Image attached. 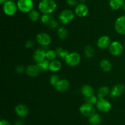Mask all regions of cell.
Instances as JSON below:
<instances>
[{"mask_svg":"<svg viewBox=\"0 0 125 125\" xmlns=\"http://www.w3.org/2000/svg\"><path fill=\"white\" fill-rule=\"evenodd\" d=\"M57 8V4L54 0H42L39 2L38 9L43 14H51Z\"/></svg>","mask_w":125,"mask_h":125,"instance_id":"cell-1","label":"cell"},{"mask_svg":"<svg viewBox=\"0 0 125 125\" xmlns=\"http://www.w3.org/2000/svg\"><path fill=\"white\" fill-rule=\"evenodd\" d=\"M17 6L20 12L24 13H29L34 9V2L33 0H18Z\"/></svg>","mask_w":125,"mask_h":125,"instance_id":"cell-2","label":"cell"},{"mask_svg":"<svg viewBox=\"0 0 125 125\" xmlns=\"http://www.w3.org/2000/svg\"><path fill=\"white\" fill-rule=\"evenodd\" d=\"M18 10L17 4L13 0H8L2 5V11L4 13L8 16H13Z\"/></svg>","mask_w":125,"mask_h":125,"instance_id":"cell-3","label":"cell"},{"mask_svg":"<svg viewBox=\"0 0 125 125\" xmlns=\"http://www.w3.org/2000/svg\"><path fill=\"white\" fill-rule=\"evenodd\" d=\"M74 12L68 9L63 10L59 15V20L63 25L68 24L73 20L74 18Z\"/></svg>","mask_w":125,"mask_h":125,"instance_id":"cell-4","label":"cell"},{"mask_svg":"<svg viewBox=\"0 0 125 125\" xmlns=\"http://www.w3.org/2000/svg\"><path fill=\"white\" fill-rule=\"evenodd\" d=\"M124 47L122 43L119 41H113L109 47V51L114 56H119L123 53Z\"/></svg>","mask_w":125,"mask_h":125,"instance_id":"cell-5","label":"cell"},{"mask_svg":"<svg viewBox=\"0 0 125 125\" xmlns=\"http://www.w3.org/2000/svg\"><path fill=\"white\" fill-rule=\"evenodd\" d=\"M80 61L81 56L77 52L70 53L65 59V62L66 64L72 67H74L79 64Z\"/></svg>","mask_w":125,"mask_h":125,"instance_id":"cell-6","label":"cell"},{"mask_svg":"<svg viewBox=\"0 0 125 125\" xmlns=\"http://www.w3.org/2000/svg\"><path fill=\"white\" fill-rule=\"evenodd\" d=\"M79 112L83 116L89 118L96 113L94 105L87 102L84 103L81 105L80 107H79Z\"/></svg>","mask_w":125,"mask_h":125,"instance_id":"cell-7","label":"cell"},{"mask_svg":"<svg viewBox=\"0 0 125 125\" xmlns=\"http://www.w3.org/2000/svg\"><path fill=\"white\" fill-rule=\"evenodd\" d=\"M96 105L98 110L103 113L108 112L112 108V104L108 100L106 99L105 98L98 99Z\"/></svg>","mask_w":125,"mask_h":125,"instance_id":"cell-8","label":"cell"},{"mask_svg":"<svg viewBox=\"0 0 125 125\" xmlns=\"http://www.w3.org/2000/svg\"><path fill=\"white\" fill-rule=\"evenodd\" d=\"M116 32L121 35H125V15L117 18L114 25Z\"/></svg>","mask_w":125,"mask_h":125,"instance_id":"cell-9","label":"cell"},{"mask_svg":"<svg viewBox=\"0 0 125 125\" xmlns=\"http://www.w3.org/2000/svg\"><path fill=\"white\" fill-rule=\"evenodd\" d=\"M36 40L42 47H46L51 44V38L48 33H40L37 35Z\"/></svg>","mask_w":125,"mask_h":125,"instance_id":"cell-10","label":"cell"},{"mask_svg":"<svg viewBox=\"0 0 125 125\" xmlns=\"http://www.w3.org/2000/svg\"><path fill=\"white\" fill-rule=\"evenodd\" d=\"M125 86L122 83H118L115 85L110 92V96L112 98H116L120 96L124 93Z\"/></svg>","mask_w":125,"mask_h":125,"instance_id":"cell-11","label":"cell"},{"mask_svg":"<svg viewBox=\"0 0 125 125\" xmlns=\"http://www.w3.org/2000/svg\"><path fill=\"white\" fill-rule=\"evenodd\" d=\"M89 13V8L84 3L78 4L74 9V13L78 17L83 18L87 15Z\"/></svg>","mask_w":125,"mask_h":125,"instance_id":"cell-12","label":"cell"},{"mask_svg":"<svg viewBox=\"0 0 125 125\" xmlns=\"http://www.w3.org/2000/svg\"><path fill=\"white\" fill-rule=\"evenodd\" d=\"M25 72L28 76L31 77H36L39 75L41 70L37 64H31L26 68Z\"/></svg>","mask_w":125,"mask_h":125,"instance_id":"cell-13","label":"cell"},{"mask_svg":"<svg viewBox=\"0 0 125 125\" xmlns=\"http://www.w3.org/2000/svg\"><path fill=\"white\" fill-rule=\"evenodd\" d=\"M111 44V38L108 36H103L100 37L97 41V46L100 49H103V50L109 47Z\"/></svg>","mask_w":125,"mask_h":125,"instance_id":"cell-14","label":"cell"},{"mask_svg":"<svg viewBox=\"0 0 125 125\" xmlns=\"http://www.w3.org/2000/svg\"><path fill=\"white\" fill-rule=\"evenodd\" d=\"M16 114L20 118H25L29 113V109L24 104H18L15 108Z\"/></svg>","mask_w":125,"mask_h":125,"instance_id":"cell-15","label":"cell"},{"mask_svg":"<svg viewBox=\"0 0 125 125\" xmlns=\"http://www.w3.org/2000/svg\"><path fill=\"white\" fill-rule=\"evenodd\" d=\"M54 87L58 91L64 92L69 88L70 83L66 79H60Z\"/></svg>","mask_w":125,"mask_h":125,"instance_id":"cell-16","label":"cell"},{"mask_svg":"<svg viewBox=\"0 0 125 125\" xmlns=\"http://www.w3.org/2000/svg\"><path fill=\"white\" fill-rule=\"evenodd\" d=\"M33 59L37 63L43 61L46 59V51L43 49H37L33 54Z\"/></svg>","mask_w":125,"mask_h":125,"instance_id":"cell-17","label":"cell"},{"mask_svg":"<svg viewBox=\"0 0 125 125\" xmlns=\"http://www.w3.org/2000/svg\"><path fill=\"white\" fill-rule=\"evenodd\" d=\"M125 6V0H109V6L112 10L117 11Z\"/></svg>","mask_w":125,"mask_h":125,"instance_id":"cell-18","label":"cell"},{"mask_svg":"<svg viewBox=\"0 0 125 125\" xmlns=\"http://www.w3.org/2000/svg\"><path fill=\"white\" fill-rule=\"evenodd\" d=\"M81 92L84 97H88L92 96L94 94V90L92 87L89 85H84L81 87Z\"/></svg>","mask_w":125,"mask_h":125,"instance_id":"cell-19","label":"cell"},{"mask_svg":"<svg viewBox=\"0 0 125 125\" xmlns=\"http://www.w3.org/2000/svg\"><path fill=\"white\" fill-rule=\"evenodd\" d=\"M102 117L100 114L95 113L89 117V123L90 125H99L102 122Z\"/></svg>","mask_w":125,"mask_h":125,"instance_id":"cell-20","label":"cell"},{"mask_svg":"<svg viewBox=\"0 0 125 125\" xmlns=\"http://www.w3.org/2000/svg\"><path fill=\"white\" fill-rule=\"evenodd\" d=\"M62 67V64L61 61L57 60H52L50 62V70L52 72H56L60 71Z\"/></svg>","mask_w":125,"mask_h":125,"instance_id":"cell-21","label":"cell"},{"mask_svg":"<svg viewBox=\"0 0 125 125\" xmlns=\"http://www.w3.org/2000/svg\"><path fill=\"white\" fill-rule=\"evenodd\" d=\"M110 92H111V91L109 90L107 87H106V86L101 87L98 91V99L105 98L108 94H110Z\"/></svg>","mask_w":125,"mask_h":125,"instance_id":"cell-22","label":"cell"},{"mask_svg":"<svg viewBox=\"0 0 125 125\" xmlns=\"http://www.w3.org/2000/svg\"><path fill=\"white\" fill-rule=\"evenodd\" d=\"M100 67L103 71L104 72H108L112 69V64L109 60H103L100 62Z\"/></svg>","mask_w":125,"mask_h":125,"instance_id":"cell-23","label":"cell"},{"mask_svg":"<svg viewBox=\"0 0 125 125\" xmlns=\"http://www.w3.org/2000/svg\"><path fill=\"white\" fill-rule=\"evenodd\" d=\"M57 36L61 40H65L68 36V31L64 26H61L57 29Z\"/></svg>","mask_w":125,"mask_h":125,"instance_id":"cell-24","label":"cell"},{"mask_svg":"<svg viewBox=\"0 0 125 125\" xmlns=\"http://www.w3.org/2000/svg\"><path fill=\"white\" fill-rule=\"evenodd\" d=\"M50 61L46 58L40 62L37 63V64L39 66L41 71H47L48 70H50Z\"/></svg>","mask_w":125,"mask_h":125,"instance_id":"cell-25","label":"cell"},{"mask_svg":"<svg viewBox=\"0 0 125 125\" xmlns=\"http://www.w3.org/2000/svg\"><path fill=\"white\" fill-rule=\"evenodd\" d=\"M84 53L88 58H91L95 55V50L91 45H87L84 49Z\"/></svg>","mask_w":125,"mask_h":125,"instance_id":"cell-26","label":"cell"},{"mask_svg":"<svg viewBox=\"0 0 125 125\" xmlns=\"http://www.w3.org/2000/svg\"><path fill=\"white\" fill-rule=\"evenodd\" d=\"M28 14H29V19L32 22H37L40 18V13L39 11L37 10L33 9Z\"/></svg>","mask_w":125,"mask_h":125,"instance_id":"cell-27","label":"cell"},{"mask_svg":"<svg viewBox=\"0 0 125 125\" xmlns=\"http://www.w3.org/2000/svg\"><path fill=\"white\" fill-rule=\"evenodd\" d=\"M56 52L57 53V55L58 57H60L62 59H65V58L67 57V55L69 54V52H68L67 50H65V49H63L61 47H58L56 50Z\"/></svg>","mask_w":125,"mask_h":125,"instance_id":"cell-28","label":"cell"},{"mask_svg":"<svg viewBox=\"0 0 125 125\" xmlns=\"http://www.w3.org/2000/svg\"><path fill=\"white\" fill-rule=\"evenodd\" d=\"M57 56L56 51L52 50H48L46 51V58L49 61H52L56 60Z\"/></svg>","mask_w":125,"mask_h":125,"instance_id":"cell-29","label":"cell"},{"mask_svg":"<svg viewBox=\"0 0 125 125\" xmlns=\"http://www.w3.org/2000/svg\"><path fill=\"white\" fill-rule=\"evenodd\" d=\"M85 102L94 105V104H96L97 103L98 100V98L94 94V95L90 96L85 97Z\"/></svg>","mask_w":125,"mask_h":125,"instance_id":"cell-30","label":"cell"},{"mask_svg":"<svg viewBox=\"0 0 125 125\" xmlns=\"http://www.w3.org/2000/svg\"><path fill=\"white\" fill-rule=\"evenodd\" d=\"M52 19H53V18L51 14H43L40 18V21L43 24L48 25Z\"/></svg>","mask_w":125,"mask_h":125,"instance_id":"cell-31","label":"cell"},{"mask_svg":"<svg viewBox=\"0 0 125 125\" xmlns=\"http://www.w3.org/2000/svg\"><path fill=\"white\" fill-rule=\"evenodd\" d=\"M60 80L59 77L56 74H52L50 78V84L52 86H54Z\"/></svg>","mask_w":125,"mask_h":125,"instance_id":"cell-32","label":"cell"},{"mask_svg":"<svg viewBox=\"0 0 125 125\" xmlns=\"http://www.w3.org/2000/svg\"><path fill=\"white\" fill-rule=\"evenodd\" d=\"M51 29H56L59 27V23L54 19H52L47 25Z\"/></svg>","mask_w":125,"mask_h":125,"instance_id":"cell-33","label":"cell"},{"mask_svg":"<svg viewBox=\"0 0 125 125\" xmlns=\"http://www.w3.org/2000/svg\"><path fill=\"white\" fill-rule=\"evenodd\" d=\"M66 2L68 6H72V7H73V6L76 7L78 4V0H67Z\"/></svg>","mask_w":125,"mask_h":125,"instance_id":"cell-34","label":"cell"},{"mask_svg":"<svg viewBox=\"0 0 125 125\" xmlns=\"http://www.w3.org/2000/svg\"><path fill=\"white\" fill-rule=\"evenodd\" d=\"M24 70L26 69H24V67L23 66V65H20V66H17L15 69L16 72H17V74H20L23 73Z\"/></svg>","mask_w":125,"mask_h":125,"instance_id":"cell-35","label":"cell"},{"mask_svg":"<svg viewBox=\"0 0 125 125\" xmlns=\"http://www.w3.org/2000/svg\"><path fill=\"white\" fill-rule=\"evenodd\" d=\"M34 45V41L31 40H29L26 42L25 44V47L27 48V49H31V48Z\"/></svg>","mask_w":125,"mask_h":125,"instance_id":"cell-36","label":"cell"},{"mask_svg":"<svg viewBox=\"0 0 125 125\" xmlns=\"http://www.w3.org/2000/svg\"><path fill=\"white\" fill-rule=\"evenodd\" d=\"M0 125H12L9 121L6 120H2L0 121Z\"/></svg>","mask_w":125,"mask_h":125,"instance_id":"cell-37","label":"cell"},{"mask_svg":"<svg viewBox=\"0 0 125 125\" xmlns=\"http://www.w3.org/2000/svg\"><path fill=\"white\" fill-rule=\"evenodd\" d=\"M15 125H24V122H23V121L22 120L19 119V120H17V121H15Z\"/></svg>","mask_w":125,"mask_h":125,"instance_id":"cell-38","label":"cell"},{"mask_svg":"<svg viewBox=\"0 0 125 125\" xmlns=\"http://www.w3.org/2000/svg\"><path fill=\"white\" fill-rule=\"evenodd\" d=\"M7 1H8V0H0V2H1V4L3 5L4 4L5 2H7Z\"/></svg>","mask_w":125,"mask_h":125,"instance_id":"cell-39","label":"cell"},{"mask_svg":"<svg viewBox=\"0 0 125 125\" xmlns=\"http://www.w3.org/2000/svg\"><path fill=\"white\" fill-rule=\"evenodd\" d=\"M81 3H84V1H85V0H81Z\"/></svg>","mask_w":125,"mask_h":125,"instance_id":"cell-40","label":"cell"},{"mask_svg":"<svg viewBox=\"0 0 125 125\" xmlns=\"http://www.w3.org/2000/svg\"><path fill=\"white\" fill-rule=\"evenodd\" d=\"M123 9H124V11H125V6H123Z\"/></svg>","mask_w":125,"mask_h":125,"instance_id":"cell-41","label":"cell"},{"mask_svg":"<svg viewBox=\"0 0 125 125\" xmlns=\"http://www.w3.org/2000/svg\"></svg>","mask_w":125,"mask_h":125,"instance_id":"cell-42","label":"cell"},{"mask_svg":"<svg viewBox=\"0 0 125 125\" xmlns=\"http://www.w3.org/2000/svg\"><path fill=\"white\" fill-rule=\"evenodd\" d=\"M40 1H42V0H40Z\"/></svg>","mask_w":125,"mask_h":125,"instance_id":"cell-43","label":"cell"}]
</instances>
